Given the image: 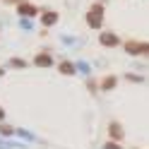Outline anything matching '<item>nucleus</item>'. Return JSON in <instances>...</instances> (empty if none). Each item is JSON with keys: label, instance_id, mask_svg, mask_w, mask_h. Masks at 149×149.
<instances>
[{"label": "nucleus", "instance_id": "obj_1", "mask_svg": "<svg viewBox=\"0 0 149 149\" xmlns=\"http://www.w3.org/2000/svg\"><path fill=\"white\" fill-rule=\"evenodd\" d=\"M101 22H104V7L96 3V5H91V10L87 12V24L91 26V29H99Z\"/></svg>", "mask_w": 149, "mask_h": 149}, {"label": "nucleus", "instance_id": "obj_2", "mask_svg": "<svg viewBox=\"0 0 149 149\" xmlns=\"http://www.w3.org/2000/svg\"><path fill=\"white\" fill-rule=\"evenodd\" d=\"M17 12H19L22 17H34V15H39V7H36V5H29V3H22L19 7H17Z\"/></svg>", "mask_w": 149, "mask_h": 149}, {"label": "nucleus", "instance_id": "obj_3", "mask_svg": "<svg viewBox=\"0 0 149 149\" xmlns=\"http://www.w3.org/2000/svg\"><path fill=\"white\" fill-rule=\"evenodd\" d=\"M99 41H101V46H118V36L111 34V31H104Z\"/></svg>", "mask_w": 149, "mask_h": 149}, {"label": "nucleus", "instance_id": "obj_4", "mask_svg": "<svg viewBox=\"0 0 149 149\" xmlns=\"http://www.w3.org/2000/svg\"><path fill=\"white\" fill-rule=\"evenodd\" d=\"M125 51H127V53H132V55H142V43H137V41H127V43H125Z\"/></svg>", "mask_w": 149, "mask_h": 149}, {"label": "nucleus", "instance_id": "obj_5", "mask_svg": "<svg viewBox=\"0 0 149 149\" xmlns=\"http://www.w3.org/2000/svg\"><path fill=\"white\" fill-rule=\"evenodd\" d=\"M34 63L41 65V68H48V65H53V58H51V55H46V53H41V55H36V58H34Z\"/></svg>", "mask_w": 149, "mask_h": 149}, {"label": "nucleus", "instance_id": "obj_6", "mask_svg": "<svg viewBox=\"0 0 149 149\" xmlns=\"http://www.w3.org/2000/svg\"><path fill=\"white\" fill-rule=\"evenodd\" d=\"M41 22H43L46 26H51V24H55V22H58V15H55V12H43Z\"/></svg>", "mask_w": 149, "mask_h": 149}, {"label": "nucleus", "instance_id": "obj_7", "mask_svg": "<svg viewBox=\"0 0 149 149\" xmlns=\"http://www.w3.org/2000/svg\"><path fill=\"white\" fill-rule=\"evenodd\" d=\"M111 137H113V139H123V130H120V125L118 123H111Z\"/></svg>", "mask_w": 149, "mask_h": 149}, {"label": "nucleus", "instance_id": "obj_8", "mask_svg": "<svg viewBox=\"0 0 149 149\" xmlns=\"http://www.w3.org/2000/svg\"><path fill=\"white\" fill-rule=\"evenodd\" d=\"M60 72L63 74H72L74 72V65L72 63H60Z\"/></svg>", "mask_w": 149, "mask_h": 149}, {"label": "nucleus", "instance_id": "obj_9", "mask_svg": "<svg viewBox=\"0 0 149 149\" xmlns=\"http://www.w3.org/2000/svg\"><path fill=\"white\" fill-rule=\"evenodd\" d=\"M108 87H116V79H113V77H111V79H106V82H104V89H108Z\"/></svg>", "mask_w": 149, "mask_h": 149}, {"label": "nucleus", "instance_id": "obj_10", "mask_svg": "<svg viewBox=\"0 0 149 149\" xmlns=\"http://www.w3.org/2000/svg\"><path fill=\"white\" fill-rule=\"evenodd\" d=\"M0 132H3V135H10V132H12V127H7V125H3V127H0Z\"/></svg>", "mask_w": 149, "mask_h": 149}, {"label": "nucleus", "instance_id": "obj_11", "mask_svg": "<svg viewBox=\"0 0 149 149\" xmlns=\"http://www.w3.org/2000/svg\"><path fill=\"white\" fill-rule=\"evenodd\" d=\"M142 55H149V43H142Z\"/></svg>", "mask_w": 149, "mask_h": 149}, {"label": "nucleus", "instance_id": "obj_12", "mask_svg": "<svg viewBox=\"0 0 149 149\" xmlns=\"http://www.w3.org/2000/svg\"><path fill=\"white\" fill-rule=\"evenodd\" d=\"M5 3H17V0H5Z\"/></svg>", "mask_w": 149, "mask_h": 149}, {"label": "nucleus", "instance_id": "obj_13", "mask_svg": "<svg viewBox=\"0 0 149 149\" xmlns=\"http://www.w3.org/2000/svg\"><path fill=\"white\" fill-rule=\"evenodd\" d=\"M3 116H5V113H3V108H0V118H3Z\"/></svg>", "mask_w": 149, "mask_h": 149}, {"label": "nucleus", "instance_id": "obj_14", "mask_svg": "<svg viewBox=\"0 0 149 149\" xmlns=\"http://www.w3.org/2000/svg\"><path fill=\"white\" fill-rule=\"evenodd\" d=\"M0 74H3V70H0Z\"/></svg>", "mask_w": 149, "mask_h": 149}]
</instances>
